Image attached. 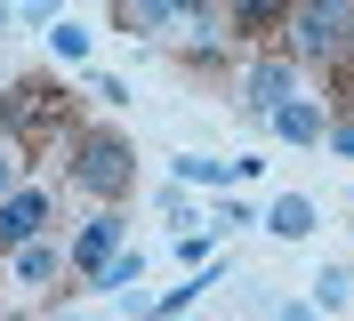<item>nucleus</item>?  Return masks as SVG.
<instances>
[{"label": "nucleus", "mask_w": 354, "mask_h": 321, "mask_svg": "<svg viewBox=\"0 0 354 321\" xmlns=\"http://www.w3.org/2000/svg\"><path fill=\"white\" fill-rule=\"evenodd\" d=\"M290 0H225V32H242V41H266V32H282Z\"/></svg>", "instance_id": "6e6552de"}, {"label": "nucleus", "mask_w": 354, "mask_h": 321, "mask_svg": "<svg viewBox=\"0 0 354 321\" xmlns=\"http://www.w3.org/2000/svg\"><path fill=\"white\" fill-rule=\"evenodd\" d=\"M48 48H57V64H88V32H81L73 17H57V24H48Z\"/></svg>", "instance_id": "f8f14e48"}, {"label": "nucleus", "mask_w": 354, "mask_h": 321, "mask_svg": "<svg viewBox=\"0 0 354 321\" xmlns=\"http://www.w3.org/2000/svg\"><path fill=\"white\" fill-rule=\"evenodd\" d=\"M88 281H97V289H113V298H129L137 281H145V249H129V241H121V249H113V257H105V265H97Z\"/></svg>", "instance_id": "9d476101"}, {"label": "nucleus", "mask_w": 354, "mask_h": 321, "mask_svg": "<svg viewBox=\"0 0 354 321\" xmlns=\"http://www.w3.org/2000/svg\"><path fill=\"white\" fill-rule=\"evenodd\" d=\"M322 137H330L338 153H354V121H330V128H322Z\"/></svg>", "instance_id": "f3484780"}, {"label": "nucleus", "mask_w": 354, "mask_h": 321, "mask_svg": "<svg viewBox=\"0 0 354 321\" xmlns=\"http://www.w3.org/2000/svg\"><path fill=\"white\" fill-rule=\"evenodd\" d=\"M8 265H17V289H48V281H57V273H73V265H65V249H57V241H24V249H8Z\"/></svg>", "instance_id": "0eeeda50"}, {"label": "nucleus", "mask_w": 354, "mask_h": 321, "mask_svg": "<svg viewBox=\"0 0 354 321\" xmlns=\"http://www.w3.org/2000/svg\"><path fill=\"white\" fill-rule=\"evenodd\" d=\"M121 241H129V225H121V217H113V201H105V209H97V217H81V233L65 241V265L88 281V273H97L113 249H121Z\"/></svg>", "instance_id": "20e7f679"}, {"label": "nucleus", "mask_w": 354, "mask_h": 321, "mask_svg": "<svg viewBox=\"0 0 354 321\" xmlns=\"http://www.w3.org/2000/svg\"><path fill=\"white\" fill-rule=\"evenodd\" d=\"M0 193H17V153H0Z\"/></svg>", "instance_id": "a211bd4d"}, {"label": "nucleus", "mask_w": 354, "mask_h": 321, "mask_svg": "<svg viewBox=\"0 0 354 321\" xmlns=\"http://www.w3.org/2000/svg\"><path fill=\"white\" fill-rule=\"evenodd\" d=\"M330 105H346V121H354V64H338V97Z\"/></svg>", "instance_id": "dca6fc26"}, {"label": "nucleus", "mask_w": 354, "mask_h": 321, "mask_svg": "<svg viewBox=\"0 0 354 321\" xmlns=\"http://www.w3.org/2000/svg\"><path fill=\"white\" fill-rule=\"evenodd\" d=\"M298 8H314V17H330V24H354V0H298Z\"/></svg>", "instance_id": "2eb2a0df"}, {"label": "nucleus", "mask_w": 354, "mask_h": 321, "mask_svg": "<svg viewBox=\"0 0 354 321\" xmlns=\"http://www.w3.org/2000/svg\"><path fill=\"white\" fill-rule=\"evenodd\" d=\"M177 265H185V273H194V265H209V233H185V241H177Z\"/></svg>", "instance_id": "4468645a"}, {"label": "nucleus", "mask_w": 354, "mask_h": 321, "mask_svg": "<svg viewBox=\"0 0 354 321\" xmlns=\"http://www.w3.org/2000/svg\"><path fill=\"white\" fill-rule=\"evenodd\" d=\"M48 217H57V193H48V185H17V193H0V257L24 249V241H41V233H48Z\"/></svg>", "instance_id": "7ed1b4c3"}, {"label": "nucleus", "mask_w": 354, "mask_h": 321, "mask_svg": "<svg viewBox=\"0 0 354 321\" xmlns=\"http://www.w3.org/2000/svg\"><path fill=\"white\" fill-rule=\"evenodd\" d=\"M282 97H298V81H290V57H250V72H242V105L250 113H274Z\"/></svg>", "instance_id": "423d86ee"}, {"label": "nucleus", "mask_w": 354, "mask_h": 321, "mask_svg": "<svg viewBox=\"0 0 354 321\" xmlns=\"http://www.w3.org/2000/svg\"><path fill=\"white\" fill-rule=\"evenodd\" d=\"M0 128L17 145H41V137H73V97L57 81H17L0 97Z\"/></svg>", "instance_id": "f03ea898"}, {"label": "nucleus", "mask_w": 354, "mask_h": 321, "mask_svg": "<svg viewBox=\"0 0 354 321\" xmlns=\"http://www.w3.org/2000/svg\"><path fill=\"white\" fill-rule=\"evenodd\" d=\"M266 233H274V241H306L314 233V201H306V193H282V201L266 209Z\"/></svg>", "instance_id": "1a4fd4ad"}, {"label": "nucleus", "mask_w": 354, "mask_h": 321, "mask_svg": "<svg viewBox=\"0 0 354 321\" xmlns=\"http://www.w3.org/2000/svg\"><path fill=\"white\" fill-rule=\"evenodd\" d=\"M57 321H81V313H57Z\"/></svg>", "instance_id": "412c9836"}, {"label": "nucleus", "mask_w": 354, "mask_h": 321, "mask_svg": "<svg viewBox=\"0 0 354 321\" xmlns=\"http://www.w3.org/2000/svg\"><path fill=\"white\" fill-rule=\"evenodd\" d=\"M274 321H314V305H282V313H274Z\"/></svg>", "instance_id": "6ab92c4d"}, {"label": "nucleus", "mask_w": 354, "mask_h": 321, "mask_svg": "<svg viewBox=\"0 0 354 321\" xmlns=\"http://www.w3.org/2000/svg\"><path fill=\"white\" fill-rule=\"evenodd\" d=\"M266 128H274L282 145H322V128H330V97H282V105L266 113Z\"/></svg>", "instance_id": "39448f33"}, {"label": "nucleus", "mask_w": 354, "mask_h": 321, "mask_svg": "<svg viewBox=\"0 0 354 321\" xmlns=\"http://www.w3.org/2000/svg\"><path fill=\"white\" fill-rule=\"evenodd\" d=\"M346 298H354V273H346V265H322V273H314V305H322V313H338Z\"/></svg>", "instance_id": "9b49d317"}, {"label": "nucleus", "mask_w": 354, "mask_h": 321, "mask_svg": "<svg viewBox=\"0 0 354 321\" xmlns=\"http://www.w3.org/2000/svg\"><path fill=\"white\" fill-rule=\"evenodd\" d=\"M177 185H234V169H225V161H194V153H185V161H177Z\"/></svg>", "instance_id": "ddd939ff"}, {"label": "nucleus", "mask_w": 354, "mask_h": 321, "mask_svg": "<svg viewBox=\"0 0 354 321\" xmlns=\"http://www.w3.org/2000/svg\"><path fill=\"white\" fill-rule=\"evenodd\" d=\"M8 24H17V8H8V0H0V41H8Z\"/></svg>", "instance_id": "aec40b11"}, {"label": "nucleus", "mask_w": 354, "mask_h": 321, "mask_svg": "<svg viewBox=\"0 0 354 321\" xmlns=\"http://www.w3.org/2000/svg\"><path fill=\"white\" fill-rule=\"evenodd\" d=\"M65 145H73L65 177H73L81 193H97V201H129V185H137L129 137H113V128H81V137H65Z\"/></svg>", "instance_id": "f257e3e1"}]
</instances>
